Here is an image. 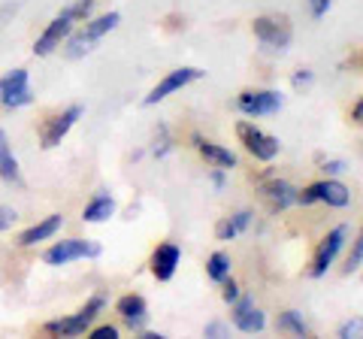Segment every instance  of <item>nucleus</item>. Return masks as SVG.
<instances>
[{"label":"nucleus","instance_id":"obj_32","mask_svg":"<svg viewBox=\"0 0 363 339\" xmlns=\"http://www.w3.org/2000/svg\"><path fill=\"white\" fill-rule=\"evenodd\" d=\"M227 179H230V173L221 167H209V185L215 188V194H224L227 191Z\"/></svg>","mask_w":363,"mask_h":339},{"label":"nucleus","instance_id":"obj_13","mask_svg":"<svg viewBox=\"0 0 363 339\" xmlns=\"http://www.w3.org/2000/svg\"><path fill=\"white\" fill-rule=\"evenodd\" d=\"M203 76H206V70H200V67H194V64L176 67V70H169V73H164L161 79H157V85L143 97V106H157V104H164V100H169L173 94L185 91L188 85L200 82Z\"/></svg>","mask_w":363,"mask_h":339},{"label":"nucleus","instance_id":"obj_1","mask_svg":"<svg viewBox=\"0 0 363 339\" xmlns=\"http://www.w3.org/2000/svg\"><path fill=\"white\" fill-rule=\"evenodd\" d=\"M94 13H97V0H73V4H67L58 16H52L45 21V28L37 33L30 52L37 55V58H52V55H58L64 40L76 30V25H82V21Z\"/></svg>","mask_w":363,"mask_h":339},{"label":"nucleus","instance_id":"obj_3","mask_svg":"<svg viewBox=\"0 0 363 339\" xmlns=\"http://www.w3.org/2000/svg\"><path fill=\"white\" fill-rule=\"evenodd\" d=\"M109 309V300L104 294H91V297L70 315H58V318L45 321L43 333L45 336H58V339H79L88 333V327L94 324L97 318H104V312Z\"/></svg>","mask_w":363,"mask_h":339},{"label":"nucleus","instance_id":"obj_9","mask_svg":"<svg viewBox=\"0 0 363 339\" xmlns=\"http://www.w3.org/2000/svg\"><path fill=\"white\" fill-rule=\"evenodd\" d=\"M354 194L351 188L342 182V179H333V176H324L318 182H309L306 188H300V206L309 209V206H327V209H348Z\"/></svg>","mask_w":363,"mask_h":339},{"label":"nucleus","instance_id":"obj_21","mask_svg":"<svg viewBox=\"0 0 363 339\" xmlns=\"http://www.w3.org/2000/svg\"><path fill=\"white\" fill-rule=\"evenodd\" d=\"M0 182L9 188H25V176H21V164L13 152V143H9V133L0 128Z\"/></svg>","mask_w":363,"mask_h":339},{"label":"nucleus","instance_id":"obj_36","mask_svg":"<svg viewBox=\"0 0 363 339\" xmlns=\"http://www.w3.org/2000/svg\"><path fill=\"white\" fill-rule=\"evenodd\" d=\"M133 336H136V339H167V336H164L161 330H152V327H149V324H145V327H143V330H136Z\"/></svg>","mask_w":363,"mask_h":339},{"label":"nucleus","instance_id":"obj_19","mask_svg":"<svg viewBox=\"0 0 363 339\" xmlns=\"http://www.w3.org/2000/svg\"><path fill=\"white\" fill-rule=\"evenodd\" d=\"M255 221H257L255 209H248V206L233 209L230 216H224L218 224H215V240H218V243H233V240H240L242 233H248V230L255 228Z\"/></svg>","mask_w":363,"mask_h":339},{"label":"nucleus","instance_id":"obj_10","mask_svg":"<svg viewBox=\"0 0 363 339\" xmlns=\"http://www.w3.org/2000/svg\"><path fill=\"white\" fill-rule=\"evenodd\" d=\"M236 112H240L242 118H267V116H276L285 106V94L279 91V88H245V91L236 94L233 100Z\"/></svg>","mask_w":363,"mask_h":339},{"label":"nucleus","instance_id":"obj_11","mask_svg":"<svg viewBox=\"0 0 363 339\" xmlns=\"http://www.w3.org/2000/svg\"><path fill=\"white\" fill-rule=\"evenodd\" d=\"M82 116H85V106L82 104H70V106H64L58 112H52L49 118H43V124H40V149L43 152L58 149V145L70 137V130L82 121Z\"/></svg>","mask_w":363,"mask_h":339},{"label":"nucleus","instance_id":"obj_23","mask_svg":"<svg viewBox=\"0 0 363 339\" xmlns=\"http://www.w3.org/2000/svg\"><path fill=\"white\" fill-rule=\"evenodd\" d=\"M276 330L281 336H294V339L312 336V327H309V321H306V315L300 309H281L276 315Z\"/></svg>","mask_w":363,"mask_h":339},{"label":"nucleus","instance_id":"obj_17","mask_svg":"<svg viewBox=\"0 0 363 339\" xmlns=\"http://www.w3.org/2000/svg\"><path fill=\"white\" fill-rule=\"evenodd\" d=\"M182 267V245L179 243H157L149 255V273L155 282H173Z\"/></svg>","mask_w":363,"mask_h":339},{"label":"nucleus","instance_id":"obj_28","mask_svg":"<svg viewBox=\"0 0 363 339\" xmlns=\"http://www.w3.org/2000/svg\"><path fill=\"white\" fill-rule=\"evenodd\" d=\"M318 164H321V173L324 176H333V179H342L348 170H351V164L345 161V157H321Z\"/></svg>","mask_w":363,"mask_h":339},{"label":"nucleus","instance_id":"obj_16","mask_svg":"<svg viewBox=\"0 0 363 339\" xmlns=\"http://www.w3.org/2000/svg\"><path fill=\"white\" fill-rule=\"evenodd\" d=\"M64 224H67V218H64V212H49L45 218H40V221H33L30 228H25L18 236H16V245L18 248H37V245H43V243H52L55 236H58L61 230H64Z\"/></svg>","mask_w":363,"mask_h":339},{"label":"nucleus","instance_id":"obj_7","mask_svg":"<svg viewBox=\"0 0 363 339\" xmlns=\"http://www.w3.org/2000/svg\"><path fill=\"white\" fill-rule=\"evenodd\" d=\"M236 140H240L245 155L252 157V161H257V164H272V161H279V155H281L279 137H272L269 130H264L252 118L236 121Z\"/></svg>","mask_w":363,"mask_h":339},{"label":"nucleus","instance_id":"obj_8","mask_svg":"<svg viewBox=\"0 0 363 339\" xmlns=\"http://www.w3.org/2000/svg\"><path fill=\"white\" fill-rule=\"evenodd\" d=\"M257 194L267 203V209L272 216H285L291 209H300V185H294L285 176H276L272 170H267V173L260 176Z\"/></svg>","mask_w":363,"mask_h":339},{"label":"nucleus","instance_id":"obj_33","mask_svg":"<svg viewBox=\"0 0 363 339\" xmlns=\"http://www.w3.org/2000/svg\"><path fill=\"white\" fill-rule=\"evenodd\" d=\"M16 221H18V212L9 206V203H0V233L13 230V228H16Z\"/></svg>","mask_w":363,"mask_h":339},{"label":"nucleus","instance_id":"obj_27","mask_svg":"<svg viewBox=\"0 0 363 339\" xmlns=\"http://www.w3.org/2000/svg\"><path fill=\"white\" fill-rule=\"evenodd\" d=\"M312 85H315V70H309V67H300V70L291 73V88L297 94H306Z\"/></svg>","mask_w":363,"mask_h":339},{"label":"nucleus","instance_id":"obj_25","mask_svg":"<svg viewBox=\"0 0 363 339\" xmlns=\"http://www.w3.org/2000/svg\"><path fill=\"white\" fill-rule=\"evenodd\" d=\"M351 248H348V255H345V264H342V276H357L360 273V267H363V236H354V240H348Z\"/></svg>","mask_w":363,"mask_h":339},{"label":"nucleus","instance_id":"obj_34","mask_svg":"<svg viewBox=\"0 0 363 339\" xmlns=\"http://www.w3.org/2000/svg\"><path fill=\"white\" fill-rule=\"evenodd\" d=\"M203 336H209V339L230 336V321H209L206 327H203Z\"/></svg>","mask_w":363,"mask_h":339},{"label":"nucleus","instance_id":"obj_26","mask_svg":"<svg viewBox=\"0 0 363 339\" xmlns=\"http://www.w3.org/2000/svg\"><path fill=\"white\" fill-rule=\"evenodd\" d=\"M85 339H121V324L116 321H104V318H97L94 324L88 327V333Z\"/></svg>","mask_w":363,"mask_h":339},{"label":"nucleus","instance_id":"obj_37","mask_svg":"<svg viewBox=\"0 0 363 339\" xmlns=\"http://www.w3.org/2000/svg\"><path fill=\"white\" fill-rule=\"evenodd\" d=\"M143 157H145V149H136V152L130 155V161H143Z\"/></svg>","mask_w":363,"mask_h":339},{"label":"nucleus","instance_id":"obj_20","mask_svg":"<svg viewBox=\"0 0 363 339\" xmlns=\"http://www.w3.org/2000/svg\"><path fill=\"white\" fill-rule=\"evenodd\" d=\"M118 216V200L109 191H94L82 206V221L85 224H109Z\"/></svg>","mask_w":363,"mask_h":339},{"label":"nucleus","instance_id":"obj_4","mask_svg":"<svg viewBox=\"0 0 363 339\" xmlns=\"http://www.w3.org/2000/svg\"><path fill=\"white\" fill-rule=\"evenodd\" d=\"M104 255V245L94 240H82V236H55V240L43 248V264L45 267H70L79 261H94Z\"/></svg>","mask_w":363,"mask_h":339},{"label":"nucleus","instance_id":"obj_29","mask_svg":"<svg viewBox=\"0 0 363 339\" xmlns=\"http://www.w3.org/2000/svg\"><path fill=\"white\" fill-rule=\"evenodd\" d=\"M360 336H363V318L360 315L345 318L342 324H339V330H336V339H360Z\"/></svg>","mask_w":363,"mask_h":339},{"label":"nucleus","instance_id":"obj_2","mask_svg":"<svg viewBox=\"0 0 363 339\" xmlns=\"http://www.w3.org/2000/svg\"><path fill=\"white\" fill-rule=\"evenodd\" d=\"M118 25H121V13H118V9H104V13L97 9V13L88 16L82 25H76V30L64 40V46H61L64 58L67 61L88 58V55L94 52L112 30H118Z\"/></svg>","mask_w":363,"mask_h":339},{"label":"nucleus","instance_id":"obj_31","mask_svg":"<svg viewBox=\"0 0 363 339\" xmlns=\"http://www.w3.org/2000/svg\"><path fill=\"white\" fill-rule=\"evenodd\" d=\"M306 9H309V16H312L315 21H321V18H327V13L333 9V0H306Z\"/></svg>","mask_w":363,"mask_h":339},{"label":"nucleus","instance_id":"obj_12","mask_svg":"<svg viewBox=\"0 0 363 339\" xmlns=\"http://www.w3.org/2000/svg\"><path fill=\"white\" fill-rule=\"evenodd\" d=\"M33 106V85L28 67H13L0 76V109L18 112Z\"/></svg>","mask_w":363,"mask_h":339},{"label":"nucleus","instance_id":"obj_24","mask_svg":"<svg viewBox=\"0 0 363 339\" xmlns=\"http://www.w3.org/2000/svg\"><path fill=\"white\" fill-rule=\"evenodd\" d=\"M227 276H233V257L224 252V248H215V252L206 257V279L221 285Z\"/></svg>","mask_w":363,"mask_h":339},{"label":"nucleus","instance_id":"obj_35","mask_svg":"<svg viewBox=\"0 0 363 339\" xmlns=\"http://www.w3.org/2000/svg\"><path fill=\"white\" fill-rule=\"evenodd\" d=\"M348 118H351V124H363V100H354V106H351V112H348Z\"/></svg>","mask_w":363,"mask_h":339},{"label":"nucleus","instance_id":"obj_22","mask_svg":"<svg viewBox=\"0 0 363 339\" xmlns=\"http://www.w3.org/2000/svg\"><path fill=\"white\" fill-rule=\"evenodd\" d=\"M179 149V140L173 128H169L167 121H157L155 130H152V143H149V155L155 157V161H167L169 155H173Z\"/></svg>","mask_w":363,"mask_h":339},{"label":"nucleus","instance_id":"obj_6","mask_svg":"<svg viewBox=\"0 0 363 339\" xmlns=\"http://www.w3.org/2000/svg\"><path fill=\"white\" fill-rule=\"evenodd\" d=\"M252 33L260 49L269 55H285L294 43V25L285 13H264L252 18Z\"/></svg>","mask_w":363,"mask_h":339},{"label":"nucleus","instance_id":"obj_5","mask_svg":"<svg viewBox=\"0 0 363 339\" xmlns=\"http://www.w3.org/2000/svg\"><path fill=\"white\" fill-rule=\"evenodd\" d=\"M348 240H351V228H348V224H336V228L327 230L321 240H318L315 252H312V257H309L306 276H309V279H324V276L336 267L339 257H342Z\"/></svg>","mask_w":363,"mask_h":339},{"label":"nucleus","instance_id":"obj_30","mask_svg":"<svg viewBox=\"0 0 363 339\" xmlns=\"http://www.w3.org/2000/svg\"><path fill=\"white\" fill-rule=\"evenodd\" d=\"M240 294H242V285H240V279H236V276H227L221 282V300L227 303V306H230V303L240 297Z\"/></svg>","mask_w":363,"mask_h":339},{"label":"nucleus","instance_id":"obj_18","mask_svg":"<svg viewBox=\"0 0 363 339\" xmlns=\"http://www.w3.org/2000/svg\"><path fill=\"white\" fill-rule=\"evenodd\" d=\"M116 315H118L121 327H128L130 333L143 330V327L149 324V300H145L143 294H136V291L121 294V297L116 300Z\"/></svg>","mask_w":363,"mask_h":339},{"label":"nucleus","instance_id":"obj_14","mask_svg":"<svg viewBox=\"0 0 363 339\" xmlns=\"http://www.w3.org/2000/svg\"><path fill=\"white\" fill-rule=\"evenodd\" d=\"M267 324H269L267 312L257 306L252 294L242 291L240 297L230 303V327H233V330H240L245 336H260L267 330Z\"/></svg>","mask_w":363,"mask_h":339},{"label":"nucleus","instance_id":"obj_15","mask_svg":"<svg viewBox=\"0 0 363 339\" xmlns=\"http://www.w3.org/2000/svg\"><path fill=\"white\" fill-rule=\"evenodd\" d=\"M188 145L203 157V161H206V167H221V170H227V173H233V170L240 167V155H236L230 145L203 137L200 130H191L188 133Z\"/></svg>","mask_w":363,"mask_h":339}]
</instances>
